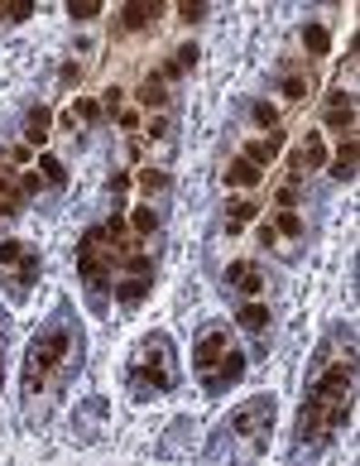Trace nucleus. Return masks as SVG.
Segmentation results:
<instances>
[{"label":"nucleus","mask_w":360,"mask_h":466,"mask_svg":"<svg viewBox=\"0 0 360 466\" xmlns=\"http://www.w3.org/2000/svg\"><path fill=\"white\" fill-rule=\"evenodd\" d=\"M355 327L351 322H332L322 332L313 360H307V385H303V404H298V428H294V461H317L327 447L341 438V428L351 423L355 409Z\"/></svg>","instance_id":"nucleus-1"},{"label":"nucleus","mask_w":360,"mask_h":466,"mask_svg":"<svg viewBox=\"0 0 360 466\" xmlns=\"http://www.w3.org/2000/svg\"><path fill=\"white\" fill-rule=\"evenodd\" d=\"M82 366H87V327H82L73 299H58L25 351V370H20L25 428H44L54 419V409L63 404V394L82 375Z\"/></svg>","instance_id":"nucleus-2"},{"label":"nucleus","mask_w":360,"mask_h":466,"mask_svg":"<svg viewBox=\"0 0 360 466\" xmlns=\"http://www.w3.org/2000/svg\"><path fill=\"white\" fill-rule=\"evenodd\" d=\"M145 236L130 231V221L120 217V207L96 221V227H87V236L77 240V274H82V289H87V303L96 308V313H106L111 308V289H115V274L120 265H125V255L140 246Z\"/></svg>","instance_id":"nucleus-3"},{"label":"nucleus","mask_w":360,"mask_h":466,"mask_svg":"<svg viewBox=\"0 0 360 466\" xmlns=\"http://www.w3.org/2000/svg\"><path fill=\"white\" fill-rule=\"evenodd\" d=\"M269 428H274V394H255L216 423L212 442L202 447V461H260L269 452Z\"/></svg>","instance_id":"nucleus-4"},{"label":"nucleus","mask_w":360,"mask_h":466,"mask_svg":"<svg viewBox=\"0 0 360 466\" xmlns=\"http://www.w3.org/2000/svg\"><path fill=\"white\" fill-rule=\"evenodd\" d=\"M193 370H197L202 394H212V400L240 385V375H245V347H240V337L231 332V322H202L197 327Z\"/></svg>","instance_id":"nucleus-5"},{"label":"nucleus","mask_w":360,"mask_h":466,"mask_svg":"<svg viewBox=\"0 0 360 466\" xmlns=\"http://www.w3.org/2000/svg\"><path fill=\"white\" fill-rule=\"evenodd\" d=\"M178 390V351L168 332H149L140 337V347L125 360V394L135 404H154L164 394Z\"/></svg>","instance_id":"nucleus-6"},{"label":"nucleus","mask_w":360,"mask_h":466,"mask_svg":"<svg viewBox=\"0 0 360 466\" xmlns=\"http://www.w3.org/2000/svg\"><path fill=\"white\" fill-rule=\"evenodd\" d=\"M44 279V255L39 246H29V240L20 236H10V240H0V284H5V293L15 303H25L29 299V289Z\"/></svg>","instance_id":"nucleus-7"},{"label":"nucleus","mask_w":360,"mask_h":466,"mask_svg":"<svg viewBox=\"0 0 360 466\" xmlns=\"http://www.w3.org/2000/svg\"><path fill=\"white\" fill-rule=\"evenodd\" d=\"M260 246L265 250H279V255H298L307 246V221L298 217V207H279L269 221H260Z\"/></svg>","instance_id":"nucleus-8"},{"label":"nucleus","mask_w":360,"mask_h":466,"mask_svg":"<svg viewBox=\"0 0 360 466\" xmlns=\"http://www.w3.org/2000/svg\"><path fill=\"white\" fill-rule=\"evenodd\" d=\"M235 322H240V332L250 337L255 356H269V347H274V313H269V303L265 299H245L235 308Z\"/></svg>","instance_id":"nucleus-9"},{"label":"nucleus","mask_w":360,"mask_h":466,"mask_svg":"<svg viewBox=\"0 0 360 466\" xmlns=\"http://www.w3.org/2000/svg\"><path fill=\"white\" fill-rule=\"evenodd\" d=\"M274 87H279L284 101H307V92L317 87V77H313V63L307 58H279L274 63Z\"/></svg>","instance_id":"nucleus-10"},{"label":"nucleus","mask_w":360,"mask_h":466,"mask_svg":"<svg viewBox=\"0 0 360 466\" xmlns=\"http://www.w3.org/2000/svg\"><path fill=\"white\" fill-rule=\"evenodd\" d=\"M269 289V274L260 260H231L226 265V293H235V299H265Z\"/></svg>","instance_id":"nucleus-11"},{"label":"nucleus","mask_w":360,"mask_h":466,"mask_svg":"<svg viewBox=\"0 0 360 466\" xmlns=\"http://www.w3.org/2000/svg\"><path fill=\"white\" fill-rule=\"evenodd\" d=\"M322 120H327V130H336L341 140L355 135V92L351 87H332L327 92V106H322Z\"/></svg>","instance_id":"nucleus-12"},{"label":"nucleus","mask_w":360,"mask_h":466,"mask_svg":"<svg viewBox=\"0 0 360 466\" xmlns=\"http://www.w3.org/2000/svg\"><path fill=\"white\" fill-rule=\"evenodd\" d=\"M174 92H178V82L174 77H164L159 67L140 82V92H135V101H140V111H174Z\"/></svg>","instance_id":"nucleus-13"},{"label":"nucleus","mask_w":360,"mask_h":466,"mask_svg":"<svg viewBox=\"0 0 360 466\" xmlns=\"http://www.w3.org/2000/svg\"><path fill=\"white\" fill-rule=\"evenodd\" d=\"M25 183H20V168L10 159H0V221H15L25 212Z\"/></svg>","instance_id":"nucleus-14"},{"label":"nucleus","mask_w":360,"mask_h":466,"mask_svg":"<svg viewBox=\"0 0 360 466\" xmlns=\"http://www.w3.org/2000/svg\"><path fill=\"white\" fill-rule=\"evenodd\" d=\"M154 279H159V274H115V289H111L115 308H140L149 299Z\"/></svg>","instance_id":"nucleus-15"},{"label":"nucleus","mask_w":360,"mask_h":466,"mask_svg":"<svg viewBox=\"0 0 360 466\" xmlns=\"http://www.w3.org/2000/svg\"><path fill=\"white\" fill-rule=\"evenodd\" d=\"M255 217H260V198H226V207H221V236H240Z\"/></svg>","instance_id":"nucleus-16"},{"label":"nucleus","mask_w":360,"mask_h":466,"mask_svg":"<svg viewBox=\"0 0 360 466\" xmlns=\"http://www.w3.org/2000/svg\"><path fill=\"white\" fill-rule=\"evenodd\" d=\"M101 423H106V400H82L77 404V419H73V438L77 442H96L101 438Z\"/></svg>","instance_id":"nucleus-17"},{"label":"nucleus","mask_w":360,"mask_h":466,"mask_svg":"<svg viewBox=\"0 0 360 466\" xmlns=\"http://www.w3.org/2000/svg\"><path fill=\"white\" fill-rule=\"evenodd\" d=\"M96 120H101V101H92V96H77L73 106L63 111V120H58V126H63L67 135H87V130L96 126Z\"/></svg>","instance_id":"nucleus-18"},{"label":"nucleus","mask_w":360,"mask_h":466,"mask_svg":"<svg viewBox=\"0 0 360 466\" xmlns=\"http://www.w3.org/2000/svg\"><path fill=\"white\" fill-rule=\"evenodd\" d=\"M279 149H284V130H260L255 140H245V159L255 164V168H269L274 159H279Z\"/></svg>","instance_id":"nucleus-19"},{"label":"nucleus","mask_w":360,"mask_h":466,"mask_svg":"<svg viewBox=\"0 0 360 466\" xmlns=\"http://www.w3.org/2000/svg\"><path fill=\"white\" fill-rule=\"evenodd\" d=\"M159 20H164V5H159V0H135V5H125V10H120V29H125V34L154 29Z\"/></svg>","instance_id":"nucleus-20"},{"label":"nucleus","mask_w":360,"mask_h":466,"mask_svg":"<svg viewBox=\"0 0 360 466\" xmlns=\"http://www.w3.org/2000/svg\"><path fill=\"white\" fill-rule=\"evenodd\" d=\"M48 130H54V116H48L44 101H34V106L25 111V145H29V149H34V145H44V140H48Z\"/></svg>","instance_id":"nucleus-21"},{"label":"nucleus","mask_w":360,"mask_h":466,"mask_svg":"<svg viewBox=\"0 0 360 466\" xmlns=\"http://www.w3.org/2000/svg\"><path fill=\"white\" fill-rule=\"evenodd\" d=\"M260 174H265V168H255V164L245 159V154H235V159L226 164V174H221V178H226V187H245V193H250V187L260 183Z\"/></svg>","instance_id":"nucleus-22"},{"label":"nucleus","mask_w":360,"mask_h":466,"mask_svg":"<svg viewBox=\"0 0 360 466\" xmlns=\"http://www.w3.org/2000/svg\"><path fill=\"white\" fill-rule=\"evenodd\" d=\"M168 187H174V174H168L164 164H145V168H140V193H145V198H164Z\"/></svg>","instance_id":"nucleus-23"},{"label":"nucleus","mask_w":360,"mask_h":466,"mask_svg":"<svg viewBox=\"0 0 360 466\" xmlns=\"http://www.w3.org/2000/svg\"><path fill=\"white\" fill-rule=\"evenodd\" d=\"M298 39H303V58H322V54H327V48H332V34H327V25H303L298 29Z\"/></svg>","instance_id":"nucleus-24"},{"label":"nucleus","mask_w":360,"mask_h":466,"mask_svg":"<svg viewBox=\"0 0 360 466\" xmlns=\"http://www.w3.org/2000/svg\"><path fill=\"white\" fill-rule=\"evenodd\" d=\"M125 221H130V231H135V236H145V240H154V236H159V227H164V217L154 212V202L135 207V212H130Z\"/></svg>","instance_id":"nucleus-25"},{"label":"nucleus","mask_w":360,"mask_h":466,"mask_svg":"<svg viewBox=\"0 0 360 466\" xmlns=\"http://www.w3.org/2000/svg\"><path fill=\"white\" fill-rule=\"evenodd\" d=\"M332 178H336V183H351V178H355V135H346V140H341L336 159H332Z\"/></svg>","instance_id":"nucleus-26"},{"label":"nucleus","mask_w":360,"mask_h":466,"mask_svg":"<svg viewBox=\"0 0 360 466\" xmlns=\"http://www.w3.org/2000/svg\"><path fill=\"white\" fill-rule=\"evenodd\" d=\"M39 178H44L48 187H58V193L67 187V168H63L58 154H39Z\"/></svg>","instance_id":"nucleus-27"},{"label":"nucleus","mask_w":360,"mask_h":466,"mask_svg":"<svg viewBox=\"0 0 360 466\" xmlns=\"http://www.w3.org/2000/svg\"><path fill=\"white\" fill-rule=\"evenodd\" d=\"M250 126H260V130H279V106H269V101H250Z\"/></svg>","instance_id":"nucleus-28"},{"label":"nucleus","mask_w":360,"mask_h":466,"mask_svg":"<svg viewBox=\"0 0 360 466\" xmlns=\"http://www.w3.org/2000/svg\"><path fill=\"white\" fill-rule=\"evenodd\" d=\"M34 15L29 0H0V25H25Z\"/></svg>","instance_id":"nucleus-29"},{"label":"nucleus","mask_w":360,"mask_h":466,"mask_svg":"<svg viewBox=\"0 0 360 466\" xmlns=\"http://www.w3.org/2000/svg\"><path fill=\"white\" fill-rule=\"evenodd\" d=\"M67 15H73L77 25H87V20H101V0H67Z\"/></svg>","instance_id":"nucleus-30"},{"label":"nucleus","mask_w":360,"mask_h":466,"mask_svg":"<svg viewBox=\"0 0 360 466\" xmlns=\"http://www.w3.org/2000/svg\"><path fill=\"white\" fill-rule=\"evenodd\" d=\"M5 351H10V318L0 308V390H5Z\"/></svg>","instance_id":"nucleus-31"},{"label":"nucleus","mask_w":360,"mask_h":466,"mask_svg":"<svg viewBox=\"0 0 360 466\" xmlns=\"http://www.w3.org/2000/svg\"><path fill=\"white\" fill-rule=\"evenodd\" d=\"M174 63H178V73H193V67H197V44H178Z\"/></svg>","instance_id":"nucleus-32"},{"label":"nucleus","mask_w":360,"mask_h":466,"mask_svg":"<svg viewBox=\"0 0 360 466\" xmlns=\"http://www.w3.org/2000/svg\"><path fill=\"white\" fill-rule=\"evenodd\" d=\"M101 111H111V116L125 111V87H106V101H101Z\"/></svg>","instance_id":"nucleus-33"},{"label":"nucleus","mask_w":360,"mask_h":466,"mask_svg":"<svg viewBox=\"0 0 360 466\" xmlns=\"http://www.w3.org/2000/svg\"><path fill=\"white\" fill-rule=\"evenodd\" d=\"M178 15H183V25H202V20H207V5H202V0H187Z\"/></svg>","instance_id":"nucleus-34"},{"label":"nucleus","mask_w":360,"mask_h":466,"mask_svg":"<svg viewBox=\"0 0 360 466\" xmlns=\"http://www.w3.org/2000/svg\"><path fill=\"white\" fill-rule=\"evenodd\" d=\"M130 187V174H111V198H120Z\"/></svg>","instance_id":"nucleus-35"}]
</instances>
